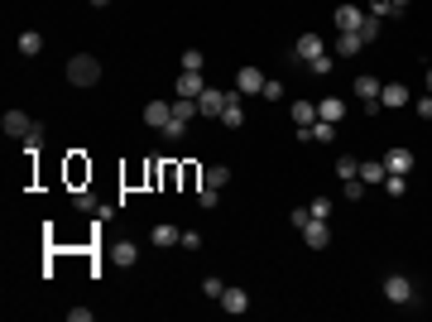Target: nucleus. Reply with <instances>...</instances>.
Masks as SVG:
<instances>
[{
  "mask_svg": "<svg viewBox=\"0 0 432 322\" xmlns=\"http://www.w3.org/2000/svg\"><path fill=\"white\" fill-rule=\"evenodd\" d=\"M68 82H72V87H96V82H101V58L72 54L68 58Z\"/></svg>",
  "mask_w": 432,
  "mask_h": 322,
  "instance_id": "f257e3e1",
  "label": "nucleus"
},
{
  "mask_svg": "<svg viewBox=\"0 0 432 322\" xmlns=\"http://www.w3.org/2000/svg\"><path fill=\"white\" fill-rule=\"evenodd\" d=\"M0 130L10 135V140H44L39 120H34V116H25V111H5V116H0Z\"/></svg>",
  "mask_w": 432,
  "mask_h": 322,
  "instance_id": "f03ea898",
  "label": "nucleus"
},
{
  "mask_svg": "<svg viewBox=\"0 0 432 322\" xmlns=\"http://www.w3.org/2000/svg\"><path fill=\"white\" fill-rule=\"evenodd\" d=\"M379 289H384V298H389L394 308H408V303L418 298V284H413L408 274H399V269H394V274H389V279H384Z\"/></svg>",
  "mask_w": 432,
  "mask_h": 322,
  "instance_id": "7ed1b4c3",
  "label": "nucleus"
},
{
  "mask_svg": "<svg viewBox=\"0 0 432 322\" xmlns=\"http://www.w3.org/2000/svg\"><path fill=\"white\" fill-rule=\"evenodd\" d=\"M404 106H413V92L404 82H384L379 87V111H404Z\"/></svg>",
  "mask_w": 432,
  "mask_h": 322,
  "instance_id": "20e7f679",
  "label": "nucleus"
},
{
  "mask_svg": "<svg viewBox=\"0 0 432 322\" xmlns=\"http://www.w3.org/2000/svg\"><path fill=\"white\" fill-rule=\"evenodd\" d=\"M322 54H326V49H322L317 34H298V44H293V63H298V68H307L312 58H322Z\"/></svg>",
  "mask_w": 432,
  "mask_h": 322,
  "instance_id": "39448f33",
  "label": "nucleus"
},
{
  "mask_svg": "<svg viewBox=\"0 0 432 322\" xmlns=\"http://www.w3.org/2000/svg\"><path fill=\"white\" fill-rule=\"evenodd\" d=\"M226 101H231V92H221V87H207V92L197 97V116H216V120H221Z\"/></svg>",
  "mask_w": 432,
  "mask_h": 322,
  "instance_id": "423d86ee",
  "label": "nucleus"
},
{
  "mask_svg": "<svg viewBox=\"0 0 432 322\" xmlns=\"http://www.w3.org/2000/svg\"><path fill=\"white\" fill-rule=\"evenodd\" d=\"M265 73H260V68H250V63H245L241 73H236V92H241V97H260V92H265Z\"/></svg>",
  "mask_w": 432,
  "mask_h": 322,
  "instance_id": "0eeeda50",
  "label": "nucleus"
},
{
  "mask_svg": "<svg viewBox=\"0 0 432 322\" xmlns=\"http://www.w3.org/2000/svg\"><path fill=\"white\" fill-rule=\"evenodd\" d=\"M106 260H110L115 269H130V265L139 260V245H135V241H110V245H106Z\"/></svg>",
  "mask_w": 432,
  "mask_h": 322,
  "instance_id": "6e6552de",
  "label": "nucleus"
},
{
  "mask_svg": "<svg viewBox=\"0 0 432 322\" xmlns=\"http://www.w3.org/2000/svg\"><path fill=\"white\" fill-rule=\"evenodd\" d=\"M331 20H336V29H341V34H360V25H365V10H360V5H336V15H331Z\"/></svg>",
  "mask_w": 432,
  "mask_h": 322,
  "instance_id": "1a4fd4ad",
  "label": "nucleus"
},
{
  "mask_svg": "<svg viewBox=\"0 0 432 322\" xmlns=\"http://www.w3.org/2000/svg\"><path fill=\"white\" fill-rule=\"evenodd\" d=\"M346 116H351L346 97H322V101H317V120H331V125H341Z\"/></svg>",
  "mask_w": 432,
  "mask_h": 322,
  "instance_id": "9d476101",
  "label": "nucleus"
},
{
  "mask_svg": "<svg viewBox=\"0 0 432 322\" xmlns=\"http://www.w3.org/2000/svg\"><path fill=\"white\" fill-rule=\"evenodd\" d=\"M303 245H307V250H326V245H331V226L312 216V221L303 226Z\"/></svg>",
  "mask_w": 432,
  "mask_h": 322,
  "instance_id": "9b49d317",
  "label": "nucleus"
},
{
  "mask_svg": "<svg viewBox=\"0 0 432 322\" xmlns=\"http://www.w3.org/2000/svg\"><path fill=\"white\" fill-rule=\"evenodd\" d=\"M173 92H178V97H188V101H197V97L207 92V82H202V73H178Z\"/></svg>",
  "mask_w": 432,
  "mask_h": 322,
  "instance_id": "f8f14e48",
  "label": "nucleus"
},
{
  "mask_svg": "<svg viewBox=\"0 0 432 322\" xmlns=\"http://www.w3.org/2000/svg\"><path fill=\"white\" fill-rule=\"evenodd\" d=\"M221 313H231V318L250 313V294H245V289H231V284H226V294H221Z\"/></svg>",
  "mask_w": 432,
  "mask_h": 322,
  "instance_id": "ddd939ff",
  "label": "nucleus"
},
{
  "mask_svg": "<svg viewBox=\"0 0 432 322\" xmlns=\"http://www.w3.org/2000/svg\"><path fill=\"white\" fill-rule=\"evenodd\" d=\"M168 116H173V101H149V106H144V125H149V130H163Z\"/></svg>",
  "mask_w": 432,
  "mask_h": 322,
  "instance_id": "4468645a",
  "label": "nucleus"
},
{
  "mask_svg": "<svg viewBox=\"0 0 432 322\" xmlns=\"http://www.w3.org/2000/svg\"><path fill=\"white\" fill-rule=\"evenodd\" d=\"M379 87H384L379 78H355V97H360L370 111H379Z\"/></svg>",
  "mask_w": 432,
  "mask_h": 322,
  "instance_id": "2eb2a0df",
  "label": "nucleus"
},
{
  "mask_svg": "<svg viewBox=\"0 0 432 322\" xmlns=\"http://www.w3.org/2000/svg\"><path fill=\"white\" fill-rule=\"evenodd\" d=\"M221 125H226V130H241V125H245V106H241V92H231V101H226V111H221Z\"/></svg>",
  "mask_w": 432,
  "mask_h": 322,
  "instance_id": "dca6fc26",
  "label": "nucleus"
},
{
  "mask_svg": "<svg viewBox=\"0 0 432 322\" xmlns=\"http://www.w3.org/2000/svg\"><path fill=\"white\" fill-rule=\"evenodd\" d=\"M384 178H389V168H384V159H365L360 163V183H365V188H384Z\"/></svg>",
  "mask_w": 432,
  "mask_h": 322,
  "instance_id": "f3484780",
  "label": "nucleus"
},
{
  "mask_svg": "<svg viewBox=\"0 0 432 322\" xmlns=\"http://www.w3.org/2000/svg\"><path fill=\"white\" fill-rule=\"evenodd\" d=\"M15 44H20V54H25V58H39V54H44V34H39V29H25Z\"/></svg>",
  "mask_w": 432,
  "mask_h": 322,
  "instance_id": "a211bd4d",
  "label": "nucleus"
},
{
  "mask_svg": "<svg viewBox=\"0 0 432 322\" xmlns=\"http://www.w3.org/2000/svg\"><path fill=\"white\" fill-rule=\"evenodd\" d=\"M288 116H293L298 130H307V125L317 120V106H312V101H293V106H288Z\"/></svg>",
  "mask_w": 432,
  "mask_h": 322,
  "instance_id": "6ab92c4d",
  "label": "nucleus"
},
{
  "mask_svg": "<svg viewBox=\"0 0 432 322\" xmlns=\"http://www.w3.org/2000/svg\"><path fill=\"white\" fill-rule=\"evenodd\" d=\"M360 49H365V39H360V34H341V39H336V54H331V58H355Z\"/></svg>",
  "mask_w": 432,
  "mask_h": 322,
  "instance_id": "aec40b11",
  "label": "nucleus"
},
{
  "mask_svg": "<svg viewBox=\"0 0 432 322\" xmlns=\"http://www.w3.org/2000/svg\"><path fill=\"white\" fill-rule=\"evenodd\" d=\"M149 241H154V245H159V250H163V245H178V241H183V231L163 221V226H154V231H149Z\"/></svg>",
  "mask_w": 432,
  "mask_h": 322,
  "instance_id": "412c9836",
  "label": "nucleus"
},
{
  "mask_svg": "<svg viewBox=\"0 0 432 322\" xmlns=\"http://www.w3.org/2000/svg\"><path fill=\"white\" fill-rule=\"evenodd\" d=\"M384 168H389V173H408V168H413V154H408V149H389V154H384Z\"/></svg>",
  "mask_w": 432,
  "mask_h": 322,
  "instance_id": "4be33fe9",
  "label": "nucleus"
},
{
  "mask_svg": "<svg viewBox=\"0 0 432 322\" xmlns=\"http://www.w3.org/2000/svg\"><path fill=\"white\" fill-rule=\"evenodd\" d=\"M336 178H341V183H351V178H360V163H355L351 154H341V159H336Z\"/></svg>",
  "mask_w": 432,
  "mask_h": 322,
  "instance_id": "5701e85b",
  "label": "nucleus"
},
{
  "mask_svg": "<svg viewBox=\"0 0 432 322\" xmlns=\"http://www.w3.org/2000/svg\"><path fill=\"white\" fill-rule=\"evenodd\" d=\"M163 140H188V120H178V116H168V125H163Z\"/></svg>",
  "mask_w": 432,
  "mask_h": 322,
  "instance_id": "b1692460",
  "label": "nucleus"
},
{
  "mask_svg": "<svg viewBox=\"0 0 432 322\" xmlns=\"http://www.w3.org/2000/svg\"><path fill=\"white\" fill-rule=\"evenodd\" d=\"M331 68H336V58H331V54H322V58H312V63H307V73H312V78H331Z\"/></svg>",
  "mask_w": 432,
  "mask_h": 322,
  "instance_id": "393cba45",
  "label": "nucleus"
},
{
  "mask_svg": "<svg viewBox=\"0 0 432 322\" xmlns=\"http://www.w3.org/2000/svg\"><path fill=\"white\" fill-rule=\"evenodd\" d=\"M202 68H207L202 49H183V73H202Z\"/></svg>",
  "mask_w": 432,
  "mask_h": 322,
  "instance_id": "a878e982",
  "label": "nucleus"
},
{
  "mask_svg": "<svg viewBox=\"0 0 432 322\" xmlns=\"http://www.w3.org/2000/svg\"><path fill=\"white\" fill-rule=\"evenodd\" d=\"M207 183H212V188H226V183H231V168H226V163H212V168H207Z\"/></svg>",
  "mask_w": 432,
  "mask_h": 322,
  "instance_id": "bb28decb",
  "label": "nucleus"
},
{
  "mask_svg": "<svg viewBox=\"0 0 432 322\" xmlns=\"http://www.w3.org/2000/svg\"><path fill=\"white\" fill-rule=\"evenodd\" d=\"M404 178H408V173H389V178H384V192H389V197H404V192H408Z\"/></svg>",
  "mask_w": 432,
  "mask_h": 322,
  "instance_id": "cd10ccee",
  "label": "nucleus"
},
{
  "mask_svg": "<svg viewBox=\"0 0 432 322\" xmlns=\"http://www.w3.org/2000/svg\"><path fill=\"white\" fill-rule=\"evenodd\" d=\"M202 294L221 303V294H226V279H216V274H207V279H202Z\"/></svg>",
  "mask_w": 432,
  "mask_h": 322,
  "instance_id": "c85d7f7f",
  "label": "nucleus"
},
{
  "mask_svg": "<svg viewBox=\"0 0 432 322\" xmlns=\"http://www.w3.org/2000/svg\"><path fill=\"white\" fill-rule=\"evenodd\" d=\"M307 212L317 216V221H331V212H336V202H331V197H317V202H312Z\"/></svg>",
  "mask_w": 432,
  "mask_h": 322,
  "instance_id": "c756f323",
  "label": "nucleus"
},
{
  "mask_svg": "<svg viewBox=\"0 0 432 322\" xmlns=\"http://www.w3.org/2000/svg\"><path fill=\"white\" fill-rule=\"evenodd\" d=\"M173 116H178V120H192V116H197V101L178 97V101H173Z\"/></svg>",
  "mask_w": 432,
  "mask_h": 322,
  "instance_id": "7c9ffc66",
  "label": "nucleus"
},
{
  "mask_svg": "<svg viewBox=\"0 0 432 322\" xmlns=\"http://www.w3.org/2000/svg\"><path fill=\"white\" fill-rule=\"evenodd\" d=\"M370 15H375V20H389V15H399V10H394L389 0H370Z\"/></svg>",
  "mask_w": 432,
  "mask_h": 322,
  "instance_id": "2f4dec72",
  "label": "nucleus"
},
{
  "mask_svg": "<svg viewBox=\"0 0 432 322\" xmlns=\"http://www.w3.org/2000/svg\"><path fill=\"white\" fill-rule=\"evenodd\" d=\"M260 97H265V101H279V97H284V82H279V78H269V82H265V92H260Z\"/></svg>",
  "mask_w": 432,
  "mask_h": 322,
  "instance_id": "473e14b6",
  "label": "nucleus"
},
{
  "mask_svg": "<svg viewBox=\"0 0 432 322\" xmlns=\"http://www.w3.org/2000/svg\"><path fill=\"white\" fill-rule=\"evenodd\" d=\"M360 39H365V44H370V39H379V20H375V15H365V25H360Z\"/></svg>",
  "mask_w": 432,
  "mask_h": 322,
  "instance_id": "72a5a7b5",
  "label": "nucleus"
},
{
  "mask_svg": "<svg viewBox=\"0 0 432 322\" xmlns=\"http://www.w3.org/2000/svg\"><path fill=\"white\" fill-rule=\"evenodd\" d=\"M197 202H202V207H216V202H221V188H212V183H207V188L197 192Z\"/></svg>",
  "mask_w": 432,
  "mask_h": 322,
  "instance_id": "f704fd0d",
  "label": "nucleus"
},
{
  "mask_svg": "<svg viewBox=\"0 0 432 322\" xmlns=\"http://www.w3.org/2000/svg\"><path fill=\"white\" fill-rule=\"evenodd\" d=\"M341 192H346L351 202H360V197H365V183H360V178H351V183H341Z\"/></svg>",
  "mask_w": 432,
  "mask_h": 322,
  "instance_id": "c9c22d12",
  "label": "nucleus"
},
{
  "mask_svg": "<svg viewBox=\"0 0 432 322\" xmlns=\"http://www.w3.org/2000/svg\"><path fill=\"white\" fill-rule=\"evenodd\" d=\"M288 221H293L298 231H303V226H307V221H312V212H307V207H293V212H288Z\"/></svg>",
  "mask_w": 432,
  "mask_h": 322,
  "instance_id": "e433bc0d",
  "label": "nucleus"
},
{
  "mask_svg": "<svg viewBox=\"0 0 432 322\" xmlns=\"http://www.w3.org/2000/svg\"><path fill=\"white\" fill-rule=\"evenodd\" d=\"M413 111H418L423 120H432V92H428V97H418V101H413Z\"/></svg>",
  "mask_w": 432,
  "mask_h": 322,
  "instance_id": "4c0bfd02",
  "label": "nucleus"
},
{
  "mask_svg": "<svg viewBox=\"0 0 432 322\" xmlns=\"http://www.w3.org/2000/svg\"><path fill=\"white\" fill-rule=\"evenodd\" d=\"M178 245H183V250H202V236H197V231H183V241H178Z\"/></svg>",
  "mask_w": 432,
  "mask_h": 322,
  "instance_id": "58836bf2",
  "label": "nucleus"
},
{
  "mask_svg": "<svg viewBox=\"0 0 432 322\" xmlns=\"http://www.w3.org/2000/svg\"><path fill=\"white\" fill-rule=\"evenodd\" d=\"M91 5H96V10H106V5H110V0H91Z\"/></svg>",
  "mask_w": 432,
  "mask_h": 322,
  "instance_id": "ea45409f",
  "label": "nucleus"
},
{
  "mask_svg": "<svg viewBox=\"0 0 432 322\" xmlns=\"http://www.w3.org/2000/svg\"><path fill=\"white\" fill-rule=\"evenodd\" d=\"M389 5H394V10H404V5H408V0H389Z\"/></svg>",
  "mask_w": 432,
  "mask_h": 322,
  "instance_id": "a19ab883",
  "label": "nucleus"
},
{
  "mask_svg": "<svg viewBox=\"0 0 432 322\" xmlns=\"http://www.w3.org/2000/svg\"><path fill=\"white\" fill-rule=\"evenodd\" d=\"M428 92H432V68H428Z\"/></svg>",
  "mask_w": 432,
  "mask_h": 322,
  "instance_id": "79ce46f5",
  "label": "nucleus"
}]
</instances>
